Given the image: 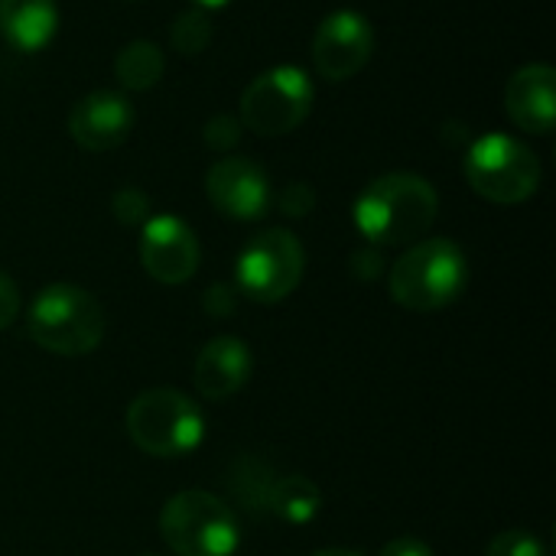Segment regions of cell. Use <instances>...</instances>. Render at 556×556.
Segmentation results:
<instances>
[{
  "mask_svg": "<svg viewBox=\"0 0 556 556\" xmlns=\"http://www.w3.org/2000/svg\"><path fill=\"white\" fill-rule=\"evenodd\" d=\"M505 111L508 117L538 137L554 134L556 121V72L544 62H531L518 68L505 88Z\"/></svg>",
  "mask_w": 556,
  "mask_h": 556,
  "instance_id": "obj_14",
  "label": "cell"
},
{
  "mask_svg": "<svg viewBox=\"0 0 556 556\" xmlns=\"http://www.w3.org/2000/svg\"><path fill=\"white\" fill-rule=\"evenodd\" d=\"M306 270V251L287 228L257 231L235 261V290L254 303L274 306L287 300Z\"/></svg>",
  "mask_w": 556,
  "mask_h": 556,
  "instance_id": "obj_7",
  "label": "cell"
},
{
  "mask_svg": "<svg viewBox=\"0 0 556 556\" xmlns=\"http://www.w3.org/2000/svg\"><path fill=\"white\" fill-rule=\"evenodd\" d=\"M16 313H20V290L7 274H0V332L13 326Z\"/></svg>",
  "mask_w": 556,
  "mask_h": 556,
  "instance_id": "obj_25",
  "label": "cell"
},
{
  "mask_svg": "<svg viewBox=\"0 0 556 556\" xmlns=\"http://www.w3.org/2000/svg\"><path fill=\"white\" fill-rule=\"evenodd\" d=\"M134 130V104L121 91H91L81 101H75L68 114V134L72 140L88 153L114 150L127 140Z\"/></svg>",
  "mask_w": 556,
  "mask_h": 556,
  "instance_id": "obj_12",
  "label": "cell"
},
{
  "mask_svg": "<svg viewBox=\"0 0 556 556\" xmlns=\"http://www.w3.org/2000/svg\"><path fill=\"white\" fill-rule=\"evenodd\" d=\"M111 215H114L121 225H127V228L143 225V222L150 218V199H147V192L134 189V186L117 189V192L111 195Z\"/></svg>",
  "mask_w": 556,
  "mask_h": 556,
  "instance_id": "obj_19",
  "label": "cell"
},
{
  "mask_svg": "<svg viewBox=\"0 0 556 556\" xmlns=\"http://www.w3.org/2000/svg\"><path fill=\"white\" fill-rule=\"evenodd\" d=\"M313 556H365L358 554V551H345V547H329V551H319V554Z\"/></svg>",
  "mask_w": 556,
  "mask_h": 556,
  "instance_id": "obj_28",
  "label": "cell"
},
{
  "mask_svg": "<svg viewBox=\"0 0 556 556\" xmlns=\"http://www.w3.org/2000/svg\"><path fill=\"white\" fill-rule=\"evenodd\" d=\"M466 179L482 199L495 205H518L538 192L541 160L528 143L508 134H485L466 150Z\"/></svg>",
  "mask_w": 556,
  "mask_h": 556,
  "instance_id": "obj_6",
  "label": "cell"
},
{
  "mask_svg": "<svg viewBox=\"0 0 556 556\" xmlns=\"http://www.w3.org/2000/svg\"><path fill=\"white\" fill-rule=\"evenodd\" d=\"M469 287V261L450 238H427L410 244L388 270L391 300L410 313H437L463 296Z\"/></svg>",
  "mask_w": 556,
  "mask_h": 556,
  "instance_id": "obj_2",
  "label": "cell"
},
{
  "mask_svg": "<svg viewBox=\"0 0 556 556\" xmlns=\"http://www.w3.org/2000/svg\"><path fill=\"white\" fill-rule=\"evenodd\" d=\"M199 10H222V7H228L231 0H192Z\"/></svg>",
  "mask_w": 556,
  "mask_h": 556,
  "instance_id": "obj_27",
  "label": "cell"
},
{
  "mask_svg": "<svg viewBox=\"0 0 556 556\" xmlns=\"http://www.w3.org/2000/svg\"><path fill=\"white\" fill-rule=\"evenodd\" d=\"M202 306H205L208 316H218V319H222V316H231L235 306H238V290L228 287V283H215V287L205 290Z\"/></svg>",
  "mask_w": 556,
  "mask_h": 556,
  "instance_id": "obj_24",
  "label": "cell"
},
{
  "mask_svg": "<svg viewBox=\"0 0 556 556\" xmlns=\"http://www.w3.org/2000/svg\"><path fill=\"white\" fill-rule=\"evenodd\" d=\"M378 556H433V547L417 538H394L391 544L381 547Z\"/></svg>",
  "mask_w": 556,
  "mask_h": 556,
  "instance_id": "obj_26",
  "label": "cell"
},
{
  "mask_svg": "<svg viewBox=\"0 0 556 556\" xmlns=\"http://www.w3.org/2000/svg\"><path fill=\"white\" fill-rule=\"evenodd\" d=\"M440 212L437 189L417 173H384L355 199L352 218L362 238L375 248L417 244L433 228Z\"/></svg>",
  "mask_w": 556,
  "mask_h": 556,
  "instance_id": "obj_1",
  "label": "cell"
},
{
  "mask_svg": "<svg viewBox=\"0 0 556 556\" xmlns=\"http://www.w3.org/2000/svg\"><path fill=\"white\" fill-rule=\"evenodd\" d=\"M166 55L150 39H134L114 55V75L127 91H147L163 78Z\"/></svg>",
  "mask_w": 556,
  "mask_h": 556,
  "instance_id": "obj_17",
  "label": "cell"
},
{
  "mask_svg": "<svg viewBox=\"0 0 556 556\" xmlns=\"http://www.w3.org/2000/svg\"><path fill=\"white\" fill-rule=\"evenodd\" d=\"M264 508L283 525H309L323 511V492L306 476H280L270 479Z\"/></svg>",
  "mask_w": 556,
  "mask_h": 556,
  "instance_id": "obj_16",
  "label": "cell"
},
{
  "mask_svg": "<svg viewBox=\"0 0 556 556\" xmlns=\"http://www.w3.org/2000/svg\"><path fill=\"white\" fill-rule=\"evenodd\" d=\"M205 192L208 202L235 222H257L270 212L274 202L267 173L248 156L218 160L205 176Z\"/></svg>",
  "mask_w": 556,
  "mask_h": 556,
  "instance_id": "obj_11",
  "label": "cell"
},
{
  "mask_svg": "<svg viewBox=\"0 0 556 556\" xmlns=\"http://www.w3.org/2000/svg\"><path fill=\"white\" fill-rule=\"evenodd\" d=\"M485 556H547V551H544V544H541L531 531L511 528V531H502V534L489 544Z\"/></svg>",
  "mask_w": 556,
  "mask_h": 556,
  "instance_id": "obj_20",
  "label": "cell"
},
{
  "mask_svg": "<svg viewBox=\"0 0 556 556\" xmlns=\"http://www.w3.org/2000/svg\"><path fill=\"white\" fill-rule=\"evenodd\" d=\"M0 33L20 52L46 49L59 33L55 0H0Z\"/></svg>",
  "mask_w": 556,
  "mask_h": 556,
  "instance_id": "obj_15",
  "label": "cell"
},
{
  "mask_svg": "<svg viewBox=\"0 0 556 556\" xmlns=\"http://www.w3.org/2000/svg\"><path fill=\"white\" fill-rule=\"evenodd\" d=\"M134 446L153 459H182L205 440V417L195 401L176 388H150L127 407Z\"/></svg>",
  "mask_w": 556,
  "mask_h": 556,
  "instance_id": "obj_4",
  "label": "cell"
},
{
  "mask_svg": "<svg viewBox=\"0 0 556 556\" xmlns=\"http://www.w3.org/2000/svg\"><path fill=\"white\" fill-rule=\"evenodd\" d=\"M26 332L52 355H91L104 339V309L75 283H49L26 309Z\"/></svg>",
  "mask_w": 556,
  "mask_h": 556,
  "instance_id": "obj_3",
  "label": "cell"
},
{
  "mask_svg": "<svg viewBox=\"0 0 556 556\" xmlns=\"http://www.w3.org/2000/svg\"><path fill=\"white\" fill-rule=\"evenodd\" d=\"M160 538L176 556H235L241 547V525L218 495L186 489L163 505Z\"/></svg>",
  "mask_w": 556,
  "mask_h": 556,
  "instance_id": "obj_5",
  "label": "cell"
},
{
  "mask_svg": "<svg viewBox=\"0 0 556 556\" xmlns=\"http://www.w3.org/2000/svg\"><path fill=\"white\" fill-rule=\"evenodd\" d=\"M375 52V29L358 10L329 13L313 36V65L326 81L355 78Z\"/></svg>",
  "mask_w": 556,
  "mask_h": 556,
  "instance_id": "obj_9",
  "label": "cell"
},
{
  "mask_svg": "<svg viewBox=\"0 0 556 556\" xmlns=\"http://www.w3.org/2000/svg\"><path fill=\"white\" fill-rule=\"evenodd\" d=\"M313 81L296 65L261 72L241 94V127L261 137H283L296 130L313 111Z\"/></svg>",
  "mask_w": 556,
  "mask_h": 556,
  "instance_id": "obj_8",
  "label": "cell"
},
{
  "mask_svg": "<svg viewBox=\"0 0 556 556\" xmlns=\"http://www.w3.org/2000/svg\"><path fill=\"white\" fill-rule=\"evenodd\" d=\"M241 134H244V127H241V121L231 117V114H218V117H212V121L205 124V143H208L212 150H218V153L235 150L238 140H241Z\"/></svg>",
  "mask_w": 556,
  "mask_h": 556,
  "instance_id": "obj_21",
  "label": "cell"
},
{
  "mask_svg": "<svg viewBox=\"0 0 556 556\" xmlns=\"http://www.w3.org/2000/svg\"><path fill=\"white\" fill-rule=\"evenodd\" d=\"M140 264L143 270L166 287H179L199 270V238L179 215H153L140 231Z\"/></svg>",
  "mask_w": 556,
  "mask_h": 556,
  "instance_id": "obj_10",
  "label": "cell"
},
{
  "mask_svg": "<svg viewBox=\"0 0 556 556\" xmlns=\"http://www.w3.org/2000/svg\"><path fill=\"white\" fill-rule=\"evenodd\" d=\"M316 205V192L309 182H290L280 199H277V208L287 215V218H306Z\"/></svg>",
  "mask_w": 556,
  "mask_h": 556,
  "instance_id": "obj_22",
  "label": "cell"
},
{
  "mask_svg": "<svg viewBox=\"0 0 556 556\" xmlns=\"http://www.w3.org/2000/svg\"><path fill=\"white\" fill-rule=\"evenodd\" d=\"M251 371L254 358L248 342L235 336H215L192 362V384L205 401H228L251 381Z\"/></svg>",
  "mask_w": 556,
  "mask_h": 556,
  "instance_id": "obj_13",
  "label": "cell"
},
{
  "mask_svg": "<svg viewBox=\"0 0 556 556\" xmlns=\"http://www.w3.org/2000/svg\"><path fill=\"white\" fill-rule=\"evenodd\" d=\"M143 556H156V554H143Z\"/></svg>",
  "mask_w": 556,
  "mask_h": 556,
  "instance_id": "obj_29",
  "label": "cell"
},
{
  "mask_svg": "<svg viewBox=\"0 0 556 556\" xmlns=\"http://www.w3.org/2000/svg\"><path fill=\"white\" fill-rule=\"evenodd\" d=\"M384 254H381V248H375V244H362L358 251H352V257H349V270H352V277L355 280H362V283H371V280H378L381 274H384Z\"/></svg>",
  "mask_w": 556,
  "mask_h": 556,
  "instance_id": "obj_23",
  "label": "cell"
},
{
  "mask_svg": "<svg viewBox=\"0 0 556 556\" xmlns=\"http://www.w3.org/2000/svg\"><path fill=\"white\" fill-rule=\"evenodd\" d=\"M208 39H212V23H208L205 10L192 7V10H186V13H179V16L173 20L169 42H173L176 52H182V55H199V52L208 46Z\"/></svg>",
  "mask_w": 556,
  "mask_h": 556,
  "instance_id": "obj_18",
  "label": "cell"
}]
</instances>
